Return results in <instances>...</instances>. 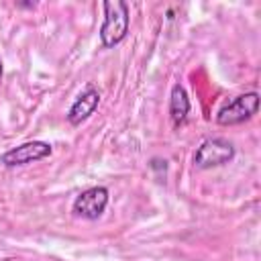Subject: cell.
I'll use <instances>...</instances> for the list:
<instances>
[{"instance_id":"obj_2","label":"cell","mask_w":261,"mask_h":261,"mask_svg":"<svg viewBox=\"0 0 261 261\" xmlns=\"http://www.w3.org/2000/svg\"><path fill=\"white\" fill-rule=\"evenodd\" d=\"M259 108V94L257 92H247L241 94L237 98H232L230 102H226L218 114H216V122L222 126H232V124H241L245 120H249Z\"/></svg>"},{"instance_id":"obj_6","label":"cell","mask_w":261,"mask_h":261,"mask_svg":"<svg viewBox=\"0 0 261 261\" xmlns=\"http://www.w3.org/2000/svg\"><path fill=\"white\" fill-rule=\"evenodd\" d=\"M98 104H100V92L94 88V86H88L77 98H75V102L69 106V110H67V120H69V124H73V126H77V124H82L86 118H90L92 114H94V110L98 108Z\"/></svg>"},{"instance_id":"obj_5","label":"cell","mask_w":261,"mask_h":261,"mask_svg":"<svg viewBox=\"0 0 261 261\" xmlns=\"http://www.w3.org/2000/svg\"><path fill=\"white\" fill-rule=\"evenodd\" d=\"M53 153L51 145L45 143V141H27L22 145H16L12 149H8L0 161L6 165V167H16V165H29L33 161H41L45 157H49Z\"/></svg>"},{"instance_id":"obj_8","label":"cell","mask_w":261,"mask_h":261,"mask_svg":"<svg viewBox=\"0 0 261 261\" xmlns=\"http://www.w3.org/2000/svg\"><path fill=\"white\" fill-rule=\"evenodd\" d=\"M0 80H2V59H0Z\"/></svg>"},{"instance_id":"obj_7","label":"cell","mask_w":261,"mask_h":261,"mask_svg":"<svg viewBox=\"0 0 261 261\" xmlns=\"http://www.w3.org/2000/svg\"><path fill=\"white\" fill-rule=\"evenodd\" d=\"M188 112H190V98H188L184 86L175 84L171 88V96H169V116H171L173 126L184 124L188 118Z\"/></svg>"},{"instance_id":"obj_1","label":"cell","mask_w":261,"mask_h":261,"mask_svg":"<svg viewBox=\"0 0 261 261\" xmlns=\"http://www.w3.org/2000/svg\"><path fill=\"white\" fill-rule=\"evenodd\" d=\"M102 8H104V22L100 27V41L104 47H114L128 33V22H130L128 6L120 0L114 2L108 0L102 4Z\"/></svg>"},{"instance_id":"obj_3","label":"cell","mask_w":261,"mask_h":261,"mask_svg":"<svg viewBox=\"0 0 261 261\" xmlns=\"http://www.w3.org/2000/svg\"><path fill=\"white\" fill-rule=\"evenodd\" d=\"M234 157V147L230 141L214 137V139H206L194 153V165L198 169H210V167H218L228 163Z\"/></svg>"},{"instance_id":"obj_4","label":"cell","mask_w":261,"mask_h":261,"mask_svg":"<svg viewBox=\"0 0 261 261\" xmlns=\"http://www.w3.org/2000/svg\"><path fill=\"white\" fill-rule=\"evenodd\" d=\"M106 206H108V190L104 186H94L77 194L71 208L75 216H82L86 220H96L102 216Z\"/></svg>"}]
</instances>
